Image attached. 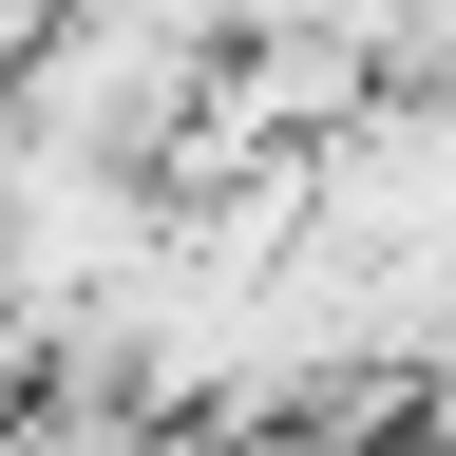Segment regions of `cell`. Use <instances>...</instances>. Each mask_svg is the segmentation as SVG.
<instances>
[{"label": "cell", "mask_w": 456, "mask_h": 456, "mask_svg": "<svg viewBox=\"0 0 456 456\" xmlns=\"http://www.w3.org/2000/svg\"><path fill=\"white\" fill-rule=\"evenodd\" d=\"M152 456H323V437H305V419H266V399H228V419H171Z\"/></svg>", "instance_id": "obj_4"}, {"label": "cell", "mask_w": 456, "mask_h": 456, "mask_svg": "<svg viewBox=\"0 0 456 456\" xmlns=\"http://www.w3.org/2000/svg\"><path fill=\"white\" fill-rule=\"evenodd\" d=\"M380 77L399 95H456V0H380Z\"/></svg>", "instance_id": "obj_3"}, {"label": "cell", "mask_w": 456, "mask_h": 456, "mask_svg": "<svg viewBox=\"0 0 456 456\" xmlns=\"http://www.w3.org/2000/svg\"><path fill=\"white\" fill-rule=\"evenodd\" d=\"M228 38H248V0H57L20 38V134L38 152H95V171H171L209 134L228 95Z\"/></svg>", "instance_id": "obj_1"}, {"label": "cell", "mask_w": 456, "mask_h": 456, "mask_svg": "<svg viewBox=\"0 0 456 456\" xmlns=\"http://www.w3.org/2000/svg\"><path fill=\"white\" fill-rule=\"evenodd\" d=\"M152 171H95V152H38L20 134V171H0V305L20 323H77V305H134L152 285Z\"/></svg>", "instance_id": "obj_2"}]
</instances>
